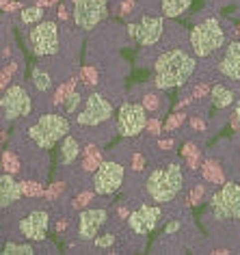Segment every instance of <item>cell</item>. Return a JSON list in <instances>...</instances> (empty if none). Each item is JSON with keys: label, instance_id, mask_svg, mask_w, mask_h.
Wrapping results in <instances>:
<instances>
[{"label": "cell", "instance_id": "cell-23", "mask_svg": "<svg viewBox=\"0 0 240 255\" xmlns=\"http://www.w3.org/2000/svg\"><path fill=\"white\" fill-rule=\"evenodd\" d=\"M104 160H102V151H100L98 147H87L85 149V156H83V167L87 169V171H98V167L102 164Z\"/></svg>", "mask_w": 240, "mask_h": 255}, {"label": "cell", "instance_id": "cell-49", "mask_svg": "<svg viewBox=\"0 0 240 255\" xmlns=\"http://www.w3.org/2000/svg\"><path fill=\"white\" fill-rule=\"evenodd\" d=\"M238 33H240V28H238Z\"/></svg>", "mask_w": 240, "mask_h": 255}, {"label": "cell", "instance_id": "cell-1", "mask_svg": "<svg viewBox=\"0 0 240 255\" xmlns=\"http://www.w3.org/2000/svg\"><path fill=\"white\" fill-rule=\"evenodd\" d=\"M195 72V59L184 50H169L154 65V85L158 89L182 87Z\"/></svg>", "mask_w": 240, "mask_h": 255}, {"label": "cell", "instance_id": "cell-37", "mask_svg": "<svg viewBox=\"0 0 240 255\" xmlns=\"http://www.w3.org/2000/svg\"><path fill=\"white\" fill-rule=\"evenodd\" d=\"M91 193H83V195H78V197H76V201H74V208H85L87 206V203H89L91 201Z\"/></svg>", "mask_w": 240, "mask_h": 255}, {"label": "cell", "instance_id": "cell-15", "mask_svg": "<svg viewBox=\"0 0 240 255\" xmlns=\"http://www.w3.org/2000/svg\"><path fill=\"white\" fill-rule=\"evenodd\" d=\"M104 221H106L104 210H98V208L83 210V212H80V219H78V238L85 240V242L96 240V236L100 232V227L104 225Z\"/></svg>", "mask_w": 240, "mask_h": 255}, {"label": "cell", "instance_id": "cell-26", "mask_svg": "<svg viewBox=\"0 0 240 255\" xmlns=\"http://www.w3.org/2000/svg\"><path fill=\"white\" fill-rule=\"evenodd\" d=\"M41 17H43L41 4H37V7H28V9H24V11H22V22H26V24L41 22Z\"/></svg>", "mask_w": 240, "mask_h": 255}, {"label": "cell", "instance_id": "cell-46", "mask_svg": "<svg viewBox=\"0 0 240 255\" xmlns=\"http://www.w3.org/2000/svg\"><path fill=\"white\" fill-rule=\"evenodd\" d=\"M52 2H54V0H39L41 7H48V4H52Z\"/></svg>", "mask_w": 240, "mask_h": 255}, {"label": "cell", "instance_id": "cell-43", "mask_svg": "<svg viewBox=\"0 0 240 255\" xmlns=\"http://www.w3.org/2000/svg\"><path fill=\"white\" fill-rule=\"evenodd\" d=\"M195 93H197V95H206L208 93V87L201 85V87H197V91H195Z\"/></svg>", "mask_w": 240, "mask_h": 255}, {"label": "cell", "instance_id": "cell-9", "mask_svg": "<svg viewBox=\"0 0 240 255\" xmlns=\"http://www.w3.org/2000/svg\"><path fill=\"white\" fill-rule=\"evenodd\" d=\"M109 0H74V22L83 30L96 28L106 15Z\"/></svg>", "mask_w": 240, "mask_h": 255}, {"label": "cell", "instance_id": "cell-47", "mask_svg": "<svg viewBox=\"0 0 240 255\" xmlns=\"http://www.w3.org/2000/svg\"><path fill=\"white\" fill-rule=\"evenodd\" d=\"M238 117V121H240V98H238V104H236V113H234Z\"/></svg>", "mask_w": 240, "mask_h": 255}, {"label": "cell", "instance_id": "cell-28", "mask_svg": "<svg viewBox=\"0 0 240 255\" xmlns=\"http://www.w3.org/2000/svg\"><path fill=\"white\" fill-rule=\"evenodd\" d=\"M80 100H83V95H80L78 91H72V93H69V95H67V100H65V113L72 115L76 108H78Z\"/></svg>", "mask_w": 240, "mask_h": 255}, {"label": "cell", "instance_id": "cell-33", "mask_svg": "<svg viewBox=\"0 0 240 255\" xmlns=\"http://www.w3.org/2000/svg\"><path fill=\"white\" fill-rule=\"evenodd\" d=\"M13 72H15V65H13V63H11V65H7V67L2 69V72H0V89H4V87L9 85V78L13 76Z\"/></svg>", "mask_w": 240, "mask_h": 255}, {"label": "cell", "instance_id": "cell-3", "mask_svg": "<svg viewBox=\"0 0 240 255\" xmlns=\"http://www.w3.org/2000/svg\"><path fill=\"white\" fill-rule=\"evenodd\" d=\"M69 134V119L65 115H41L33 126L28 128V138L39 149H52L56 143Z\"/></svg>", "mask_w": 240, "mask_h": 255}, {"label": "cell", "instance_id": "cell-39", "mask_svg": "<svg viewBox=\"0 0 240 255\" xmlns=\"http://www.w3.org/2000/svg\"><path fill=\"white\" fill-rule=\"evenodd\" d=\"M63 193V184L61 182H54V186L48 190V199H54V197H59Z\"/></svg>", "mask_w": 240, "mask_h": 255}, {"label": "cell", "instance_id": "cell-32", "mask_svg": "<svg viewBox=\"0 0 240 255\" xmlns=\"http://www.w3.org/2000/svg\"><path fill=\"white\" fill-rule=\"evenodd\" d=\"M96 247H100V249H109V247H113L115 245V236L113 234H104V236H96Z\"/></svg>", "mask_w": 240, "mask_h": 255}, {"label": "cell", "instance_id": "cell-17", "mask_svg": "<svg viewBox=\"0 0 240 255\" xmlns=\"http://www.w3.org/2000/svg\"><path fill=\"white\" fill-rule=\"evenodd\" d=\"M219 69L223 76H227V78L240 80V41H232L230 46H227Z\"/></svg>", "mask_w": 240, "mask_h": 255}, {"label": "cell", "instance_id": "cell-41", "mask_svg": "<svg viewBox=\"0 0 240 255\" xmlns=\"http://www.w3.org/2000/svg\"><path fill=\"white\" fill-rule=\"evenodd\" d=\"M180 227H182V223H180V221H171V223H169V225L165 227V234H167V236H169V234H175Z\"/></svg>", "mask_w": 240, "mask_h": 255}, {"label": "cell", "instance_id": "cell-25", "mask_svg": "<svg viewBox=\"0 0 240 255\" xmlns=\"http://www.w3.org/2000/svg\"><path fill=\"white\" fill-rule=\"evenodd\" d=\"M182 156L186 158V162H188V167H191V169H199L201 167V151L195 147L193 143L184 145V149H182Z\"/></svg>", "mask_w": 240, "mask_h": 255}, {"label": "cell", "instance_id": "cell-11", "mask_svg": "<svg viewBox=\"0 0 240 255\" xmlns=\"http://www.w3.org/2000/svg\"><path fill=\"white\" fill-rule=\"evenodd\" d=\"M123 184V167L119 162L104 160L93 175V188L98 195H113Z\"/></svg>", "mask_w": 240, "mask_h": 255}, {"label": "cell", "instance_id": "cell-12", "mask_svg": "<svg viewBox=\"0 0 240 255\" xmlns=\"http://www.w3.org/2000/svg\"><path fill=\"white\" fill-rule=\"evenodd\" d=\"M128 35L134 41L141 43V46H154V43L160 39V35H162V17L145 15L138 24H130Z\"/></svg>", "mask_w": 240, "mask_h": 255}, {"label": "cell", "instance_id": "cell-21", "mask_svg": "<svg viewBox=\"0 0 240 255\" xmlns=\"http://www.w3.org/2000/svg\"><path fill=\"white\" fill-rule=\"evenodd\" d=\"M201 171H204V180H206V182H212V184H223V182H225L223 169H221L219 162L208 160V162H204Z\"/></svg>", "mask_w": 240, "mask_h": 255}, {"label": "cell", "instance_id": "cell-6", "mask_svg": "<svg viewBox=\"0 0 240 255\" xmlns=\"http://www.w3.org/2000/svg\"><path fill=\"white\" fill-rule=\"evenodd\" d=\"M0 111H2L7 121H15L20 117L30 115V111H33V102H30L28 91L22 85L7 87L4 95L0 98Z\"/></svg>", "mask_w": 240, "mask_h": 255}, {"label": "cell", "instance_id": "cell-30", "mask_svg": "<svg viewBox=\"0 0 240 255\" xmlns=\"http://www.w3.org/2000/svg\"><path fill=\"white\" fill-rule=\"evenodd\" d=\"M74 85H76V80H69L65 87H61V89H59V93H56V100H54L56 104H63V102L67 100V95L74 91Z\"/></svg>", "mask_w": 240, "mask_h": 255}, {"label": "cell", "instance_id": "cell-18", "mask_svg": "<svg viewBox=\"0 0 240 255\" xmlns=\"http://www.w3.org/2000/svg\"><path fill=\"white\" fill-rule=\"evenodd\" d=\"M78 156H80V143L76 141L72 134H67L65 138H63L61 149H59V162L67 167V164H72Z\"/></svg>", "mask_w": 240, "mask_h": 255}, {"label": "cell", "instance_id": "cell-48", "mask_svg": "<svg viewBox=\"0 0 240 255\" xmlns=\"http://www.w3.org/2000/svg\"><path fill=\"white\" fill-rule=\"evenodd\" d=\"M4 141V134H2V132H0V143H2Z\"/></svg>", "mask_w": 240, "mask_h": 255}, {"label": "cell", "instance_id": "cell-4", "mask_svg": "<svg viewBox=\"0 0 240 255\" xmlns=\"http://www.w3.org/2000/svg\"><path fill=\"white\" fill-rule=\"evenodd\" d=\"M188 39H191L193 52L197 56H210L212 52H217L219 48H223L225 33H223V28H221L217 17H208L206 22L197 24V26L191 30Z\"/></svg>", "mask_w": 240, "mask_h": 255}, {"label": "cell", "instance_id": "cell-7", "mask_svg": "<svg viewBox=\"0 0 240 255\" xmlns=\"http://www.w3.org/2000/svg\"><path fill=\"white\" fill-rule=\"evenodd\" d=\"M147 128V108L143 104L125 102L117 115V130L121 136H136Z\"/></svg>", "mask_w": 240, "mask_h": 255}, {"label": "cell", "instance_id": "cell-42", "mask_svg": "<svg viewBox=\"0 0 240 255\" xmlns=\"http://www.w3.org/2000/svg\"><path fill=\"white\" fill-rule=\"evenodd\" d=\"M191 124H193L195 130H204V128H206V124H204V121H201V119H193Z\"/></svg>", "mask_w": 240, "mask_h": 255}, {"label": "cell", "instance_id": "cell-29", "mask_svg": "<svg viewBox=\"0 0 240 255\" xmlns=\"http://www.w3.org/2000/svg\"><path fill=\"white\" fill-rule=\"evenodd\" d=\"M184 119H186V115H184V113H175V115H171V117L167 119V124H165V132L175 130L178 126L184 124Z\"/></svg>", "mask_w": 240, "mask_h": 255}, {"label": "cell", "instance_id": "cell-19", "mask_svg": "<svg viewBox=\"0 0 240 255\" xmlns=\"http://www.w3.org/2000/svg\"><path fill=\"white\" fill-rule=\"evenodd\" d=\"M193 0H160V11L165 17H180L184 11H188Z\"/></svg>", "mask_w": 240, "mask_h": 255}, {"label": "cell", "instance_id": "cell-10", "mask_svg": "<svg viewBox=\"0 0 240 255\" xmlns=\"http://www.w3.org/2000/svg\"><path fill=\"white\" fill-rule=\"evenodd\" d=\"M113 115V104L104 95L100 93H91L85 102V108L76 115L78 126H100L104 121H109Z\"/></svg>", "mask_w": 240, "mask_h": 255}, {"label": "cell", "instance_id": "cell-27", "mask_svg": "<svg viewBox=\"0 0 240 255\" xmlns=\"http://www.w3.org/2000/svg\"><path fill=\"white\" fill-rule=\"evenodd\" d=\"M2 167H4V171H7V173H15V171L20 169L17 156L11 154V151H4V156H2Z\"/></svg>", "mask_w": 240, "mask_h": 255}, {"label": "cell", "instance_id": "cell-45", "mask_svg": "<svg viewBox=\"0 0 240 255\" xmlns=\"http://www.w3.org/2000/svg\"><path fill=\"white\" fill-rule=\"evenodd\" d=\"M171 145H173V141H160V147H162V149L171 147Z\"/></svg>", "mask_w": 240, "mask_h": 255}, {"label": "cell", "instance_id": "cell-38", "mask_svg": "<svg viewBox=\"0 0 240 255\" xmlns=\"http://www.w3.org/2000/svg\"><path fill=\"white\" fill-rule=\"evenodd\" d=\"M147 130H149V134H160V121H158V119H149L147 121Z\"/></svg>", "mask_w": 240, "mask_h": 255}, {"label": "cell", "instance_id": "cell-31", "mask_svg": "<svg viewBox=\"0 0 240 255\" xmlns=\"http://www.w3.org/2000/svg\"><path fill=\"white\" fill-rule=\"evenodd\" d=\"M22 190H24V195H28V197H37L43 193L37 182H22Z\"/></svg>", "mask_w": 240, "mask_h": 255}, {"label": "cell", "instance_id": "cell-13", "mask_svg": "<svg viewBox=\"0 0 240 255\" xmlns=\"http://www.w3.org/2000/svg\"><path fill=\"white\" fill-rule=\"evenodd\" d=\"M17 227H20V234L30 242L46 240V234L50 227V216L46 210H35V212L24 216Z\"/></svg>", "mask_w": 240, "mask_h": 255}, {"label": "cell", "instance_id": "cell-16", "mask_svg": "<svg viewBox=\"0 0 240 255\" xmlns=\"http://www.w3.org/2000/svg\"><path fill=\"white\" fill-rule=\"evenodd\" d=\"M22 195H24L22 182H15L13 173L0 175V210L11 208L15 201H20Z\"/></svg>", "mask_w": 240, "mask_h": 255}, {"label": "cell", "instance_id": "cell-14", "mask_svg": "<svg viewBox=\"0 0 240 255\" xmlns=\"http://www.w3.org/2000/svg\"><path fill=\"white\" fill-rule=\"evenodd\" d=\"M160 216H162V210L158 206H141L128 216V225L134 234L145 236L156 227V223Z\"/></svg>", "mask_w": 240, "mask_h": 255}, {"label": "cell", "instance_id": "cell-24", "mask_svg": "<svg viewBox=\"0 0 240 255\" xmlns=\"http://www.w3.org/2000/svg\"><path fill=\"white\" fill-rule=\"evenodd\" d=\"M28 242H22V245L20 242H7V245L2 247V255H33L35 249L30 247Z\"/></svg>", "mask_w": 240, "mask_h": 255}, {"label": "cell", "instance_id": "cell-40", "mask_svg": "<svg viewBox=\"0 0 240 255\" xmlns=\"http://www.w3.org/2000/svg\"><path fill=\"white\" fill-rule=\"evenodd\" d=\"M132 169H134V171H143V156L141 154L132 156Z\"/></svg>", "mask_w": 240, "mask_h": 255}, {"label": "cell", "instance_id": "cell-35", "mask_svg": "<svg viewBox=\"0 0 240 255\" xmlns=\"http://www.w3.org/2000/svg\"><path fill=\"white\" fill-rule=\"evenodd\" d=\"M204 193H206V190H204V184H199V186L193 188V193H191V203H193V206H197V203L204 199Z\"/></svg>", "mask_w": 240, "mask_h": 255}, {"label": "cell", "instance_id": "cell-22", "mask_svg": "<svg viewBox=\"0 0 240 255\" xmlns=\"http://www.w3.org/2000/svg\"><path fill=\"white\" fill-rule=\"evenodd\" d=\"M30 80H33V85L37 91H41V93H46L52 89V76H50L46 69H41V67H35L33 69V74H30Z\"/></svg>", "mask_w": 240, "mask_h": 255}, {"label": "cell", "instance_id": "cell-8", "mask_svg": "<svg viewBox=\"0 0 240 255\" xmlns=\"http://www.w3.org/2000/svg\"><path fill=\"white\" fill-rule=\"evenodd\" d=\"M30 46L37 56H50L59 52V28L54 22H39L30 30Z\"/></svg>", "mask_w": 240, "mask_h": 255}, {"label": "cell", "instance_id": "cell-5", "mask_svg": "<svg viewBox=\"0 0 240 255\" xmlns=\"http://www.w3.org/2000/svg\"><path fill=\"white\" fill-rule=\"evenodd\" d=\"M210 208L214 219H240V184L223 182V188L217 190L210 199Z\"/></svg>", "mask_w": 240, "mask_h": 255}, {"label": "cell", "instance_id": "cell-2", "mask_svg": "<svg viewBox=\"0 0 240 255\" xmlns=\"http://www.w3.org/2000/svg\"><path fill=\"white\" fill-rule=\"evenodd\" d=\"M182 186H184V175H182L180 164L175 162L160 169H154L147 180H145V190H147L149 199L156 203L173 201L180 195Z\"/></svg>", "mask_w": 240, "mask_h": 255}, {"label": "cell", "instance_id": "cell-36", "mask_svg": "<svg viewBox=\"0 0 240 255\" xmlns=\"http://www.w3.org/2000/svg\"><path fill=\"white\" fill-rule=\"evenodd\" d=\"M143 106L147 108V111H156V108H158V98H156V95H145V98H143Z\"/></svg>", "mask_w": 240, "mask_h": 255}, {"label": "cell", "instance_id": "cell-34", "mask_svg": "<svg viewBox=\"0 0 240 255\" xmlns=\"http://www.w3.org/2000/svg\"><path fill=\"white\" fill-rule=\"evenodd\" d=\"M80 76L85 78V82H89V85H93V82H98V72L93 67H83V72H80Z\"/></svg>", "mask_w": 240, "mask_h": 255}, {"label": "cell", "instance_id": "cell-20", "mask_svg": "<svg viewBox=\"0 0 240 255\" xmlns=\"http://www.w3.org/2000/svg\"><path fill=\"white\" fill-rule=\"evenodd\" d=\"M210 95H212V104L217 108H227L234 102V93L223 85H214Z\"/></svg>", "mask_w": 240, "mask_h": 255}, {"label": "cell", "instance_id": "cell-44", "mask_svg": "<svg viewBox=\"0 0 240 255\" xmlns=\"http://www.w3.org/2000/svg\"><path fill=\"white\" fill-rule=\"evenodd\" d=\"M59 17H61V20H65V17H67V11H65V7H59Z\"/></svg>", "mask_w": 240, "mask_h": 255}]
</instances>
